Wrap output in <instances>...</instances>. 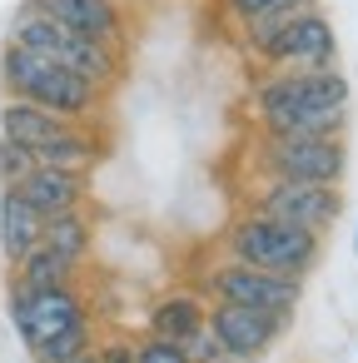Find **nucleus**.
<instances>
[{"mask_svg": "<svg viewBox=\"0 0 358 363\" xmlns=\"http://www.w3.org/2000/svg\"><path fill=\"white\" fill-rule=\"evenodd\" d=\"M259 135H343L348 80L338 70H269L254 85Z\"/></svg>", "mask_w": 358, "mask_h": 363, "instance_id": "nucleus-1", "label": "nucleus"}, {"mask_svg": "<svg viewBox=\"0 0 358 363\" xmlns=\"http://www.w3.org/2000/svg\"><path fill=\"white\" fill-rule=\"evenodd\" d=\"M0 85H6L11 100H26L55 120H70V125H90L100 110H105V90L90 85L85 75L35 55V50H21V45H6L0 55Z\"/></svg>", "mask_w": 358, "mask_h": 363, "instance_id": "nucleus-2", "label": "nucleus"}, {"mask_svg": "<svg viewBox=\"0 0 358 363\" xmlns=\"http://www.w3.org/2000/svg\"><path fill=\"white\" fill-rule=\"evenodd\" d=\"M318 244H323V234L269 219V214H254V209L239 214L224 234V249H229L234 264H249V269H264V274H279V279H303L318 264Z\"/></svg>", "mask_w": 358, "mask_h": 363, "instance_id": "nucleus-3", "label": "nucleus"}, {"mask_svg": "<svg viewBox=\"0 0 358 363\" xmlns=\"http://www.w3.org/2000/svg\"><path fill=\"white\" fill-rule=\"evenodd\" d=\"M11 45L35 50V55H45V60H55V65H65V70L85 75V80L100 85L105 95H110L115 80L125 75V55H120L115 45L85 40V35L55 26L50 16H40V11H21V16H16V26H11Z\"/></svg>", "mask_w": 358, "mask_h": 363, "instance_id": "nucleus-4", "label": "nucleus"}, {"mask_svg": "<svg viewBox=\"0 0 358 363\" xmlns=\"http://www.w3.org/2000/svg\"><path fill=\"white\" fill-rule=\"evenodd\" d=\"M254 164H259V174H274V179L338 184L348 150H343V135H259Z\"/></svg>", "mask_w": 358, "mask_h": 363, "instance_id": "nucleus-5", "label": "nucleus"}, {"mask_svg": "<svg viewBox=\"0 0 358 363\" xmlns=\"http://www.w3.org/2000/svg\"><path fill=\"white\" fill-rule=\"evenodd\" d=\"M249 209L254 214H269V219H284V224H298V229H333V219L343 214V194L338 184H313V179H274L264 174L259 189H249Z\"/></svg>", "mask_w": 358, "mask_h": 363, "instance_id": "nucleus-6", "label": "nucleus"}, {"mask_svg": "<svg viewBox=\"0 0 358 363\" xmlns=\"http://www.w3.org/2000/svg\"><path fill=\"white\" fill-rule=\"evenodd\" d=\"M254 60L264 70H338V45H333L328 16L313 6L308 16H298L293 26H284L269 45H259Z\"/></svg>", "mask_w": 358, "mask_h": 363, "instance_id": "nucleus-7", "label": "nucleus"}, {"mask_svg": "<svg viewBox=\"0 0 358 363\" xmlns=\"http://www.w3.org/2000/svg\"><path fill=\"white\" fill-rule=\"evenodd\" d=\"M204 289L219 298V303H239V308H259V313H279V318H293L298 308V279H279V274H264V269H249V264H219L209 269Z\"/></svg>", "mask_w": 358, "mask_h": 363, "instance_id": "nucleus-8", "label": "nucleus"}, {"mask_svg": "<svg viewBox=\"0 0 358 363\" xmlns=\"http://www.w3.org/2000/svg\"><path fill=\"white\" fill-rule=\"evenodd\" d=\"M85 318L90 313H85V298L75 294V284H65V289H11V323L21 328L30 353L45 348L55 333L85 323Z\"/></svg>", "mask_w": 358, "mask_h": 363, "instance_id": "nucleus-9", "label": "nucleus"}, {"mask_svg": "<svg viewBox=\"0 0 358 363\" xmlns=\"http://www.w3.org/2000/svg\"><path fill=\"white\" fill-rule=\"evenodd\" d=\"M204 323L214 328L224 358H234V363H254L259 353H269V343L284 333L289 318H279V313H259V308H239V303H214Z\"/></svg>", "mask_w": 358, "mask_h": 363, "instance_id": "nucleus-10", "label": "nucleus"}, {"mask_svg": "<svg viewBox=\"0 0 358 363\" xmlns=\"http://www.w3.org/2000/svg\"><path fill=\"white\" fill-rule=\"evenodd\" d=\"M26 11H40L55 26L85 40H100V45H115V50L125 45V30H130L125 0H26Z\"/></svg>", "mask_w": 358, "mask_h": 363, "instance_id": "nucleus-11", "label": "nucleus"}, {"mask_svg": "<svg viewBox=\"0 0 358 363\" xmlns=\"http://www.w3.org/2000/svg\"><path fill=\"white\" fill-rule=\"evenodd\" d=\"M16 194H21L40 219H50V214H65V209H85L90 174H80V169H50V164H35V169L16 184Z\"/></svg>", "mask_w": 358, "mask_h": 363, "instance_id": "nucleus-12", "label": "nucleus"}, {"mask_svg": "<svg viewBox=\"0 0 358 363\" xmlns=\"http://www.w3.org/2000/svg\"><path fill=\"white\" fill-rule=\"evenodd\" d=\"M35 164H50V169H80L90 174V164L100 160V135L90 125H60L50 140H40L35 150Z\"/></svg>", "mask_w": 358, "mask_h": 363, "instance_id": "nucleus-13", "label": "nucleus"}, {"mask_svg": "<svg viewBox=\"0 0 358 363\" xmlns=\"http://www.w3.org/2000/svg\"><path fill=\"white\" fill-rule=\"evenodd\" d=\"M40 229H45V219H40L16 189L0 194V249H6L11 264H21V259L40 244Z\"/></svg>", "mask_w": 358, "mask_h": 363, "instance_id": "nucleus-14", "label": "nucleus"}, {"mask_svg": "<svg viewBox=\"0 0 358 363\" xmlns=\"http://www.w3.org/2000/svg\"><path fill=\"white\" fill-rule=\"evenodd\" d=\"M209 318V308H204V298L199 294H189V289H174V294H164L155 308H150V333L155 338H184V333H194L199 323Z\"/></svg>", "mask_w": 358, "mask_h": 363, "instance_id": "nucleus-15", "label": "nucleus"}, {"mask_svg": "<svg viewBox=\"0 0 358 363\" xmlns=\"http://www.w3.org/2000/svg\"><path fill=\"white\" fill-rule=\"evenodd\" d=\"M60 125H70V120H55V115H45V110H35L26 100H11L6 110H0V140L26 145V150H35L40 140H50Z\"/></svg>", "mask_w": 358, "mask_h": 363, "instance_id": "nucleus-16", "label": "nucleus"}, {"mask_svg": "<svg viewBox=\"0 0 358 363\" xmlns=\"http://www.w3.org/2000/svg\"><path fill=\"white\" fill-rule=\"evenodd\" d=\"M75 269H80V264H70L65 254L35 244V249L16 264V289H65V284H75Z\"/></svg>", "mask_w": 358, "mask_h": 363, "instance_id": "nucleus-17", "label": "nucleus"}, {"mask_svg": "<svg viewBox=\"0 0 358 363\" xmlns=\"http://www.w3.org/2000/svg\"><path fill=\"white\" fill-rule=\"evenodd\" d=\"M313 6H318V0H284V6H269V11H259V16H249V21L239 26V50L254 55V50L269 45L284 26H293L298 16H308Z\"/></svg>", "mask_w": 358, "mask_h": 363, "instance_id": "nucleus-18", "label": "nucleus"}, {"mask_svg": "<svg viewBox=\"0 0 358 363\" xmlns=\"http://www.w3.org/2000/svg\"><path fill=\"white\" fill-rule=\"evenodd\" d=\"M40 244L65 254L70 264H80L90 254V214L85 209H65V214H50L45 229H40Z\"/></svg>", "mask_w": 358, "mask_h": 363, "instance_id": "nucleus-19", "label": "nucleus"}, {"mask_svg": "<svg viewBox=\"0 0 358 363\" xmlns=\"http://www.w3.org/2000/svg\"><path fill=\"white\" fill-rule=\"evenodd\" d=\"M90 348H95V328H90V318H85V323L55 333L45 348H35V358H40V363H75V358H85Z\"/></svg>", "mask_w": 358, "mask_h": 363, "instance_id": "nucleus-20", "label": "nucleus"}, {"mask_svg": "<svg viewBox=\"0 0 358 363\" xmlns=\"http://www.w3.org/2000/svg\"><path fill=\"white\" fill-rule=\"evenodd\" d=\"M179 353H184V363H224V348H219V338H214L209 323H199L194 333H184Z\"/></svg>", "mask_w": 358, "mask_h": 363, "instance_id": "nucleus-21", "label": "nucleus"}, {"mask_svg": "<svg viewBox=\"0 0 358 363\" xmlns=\"http://www.w3.org/2000/svg\"><path fill=\"white\" fill-rule=\"evenodd\" d=\"M35 169V155L26 150V145H11V140H0V184L6 189H16L26 174Z\"/></svg>", "mask_w": 358, "mask_h": 363, "instance_id": "nucleus-22", "label": "nucleus"}, {"mask_svg": "<svg viewBox=\"0 0 358 363\" xmlns=\"http://www.w3.org/2000/svg\"><path fill=\"white\" fill-rule=\"evenodd\" d=\"M135 363H184V353H179V343L174 338H145V343H135Z\"/></svg>", "mask_w": 358, "mask_h": 363, "instance_id": "nucleus-23", "label": "nucleus"}, {"mask_svg": "<svg viewBox=\"0 0 358 363\" xmlns=\"http://www.w3.org/2000/svg\"><path fill=\"white\" fill-rule=\"evenodd\" d=\"M269 6H284V0H219V11H224V21L239 30L249 16H259V11H269Z\"/></svg>", "mask_w": 358, "mask_h": 363, "instance_id": "nucleus-24", "label": "nucleus"}, {"mask_svg": "<svg viewBox=\"0 0 358 363\" xmlns=\"http://www.w3.org/2000/svg\"><path fill=\"white\" fill-rule=\"evenodd\" d=\"M90 358H95V363H135V343L110 338V343H95V348H90Z\"/></svg>", "mask_w": 358, "mask_h": 363, "instance_id": "nucleus-25", "label": "nucleus"}, {"mask_svg": "<svg viewBox=\"0 0 358 363\" xmlns=\"http://www.w3.org/2000/svg\"><path fill=\"white\" fill-rule=\"evenodd\" d=\"M75 363H95V358H90V353H85V358H75Z\"/></svg>", "mask_w": 358, "mask_h": 363, "instance_id": "nucleus-26", "label": "nucleus"}, {"mask_svg": "<svg viewBox=\"0 0 358 363\" xmlns=\"http://www.w3.org/2000/svg\"><path fill=\"white\" fill-rule=\"evenodd\" d=\"M353 249H358V239H353Z\"/></svg>", "mask_w": 358, "mask_h": 363, "instance_id": "nucleus-27", "label": "nucleus"}]
</instances>
